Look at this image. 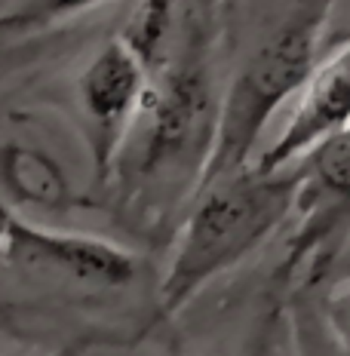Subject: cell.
<instances>
[{
    "mask_svg": "<svg viewBox=\"0 0 350 356\" xmlns=\"http://www.w3.org/2000/svg\"><path fill=\"white\" fill-rule=\"evenodd\" d=\"M145 86L148 68L120 37L108 40L80 71L74 92H77L86 151L99 188H108L114 160L136 123Z\"/></svg>",
    "mask_w": 350,
    "mask_h": 356,
    "instance_id": "obj_5",
    "label": "cell"
},
{
    "mask_svg": "<svg viewBox=\"0 0 350 356\" xmlns=\"http://www.w3.org/2000/svg\"><path fill=\"white\" fill-rule=\"evenodd\" d=\"M218 99L209 31L203 19H193L182 43H173L148 71L136 123L108 181V188H117L120 203L136 206L138 197L169 191L188 206L212 151Z\"/></svg>",
    "mask_w": 350,
    "mask_h": 356,
    "instance_id": "obj_1",
    "label": "cell"
},
{
    "mask_svg": "<svg viewBox=\"0 0 350 356\" xmlns=\"http://www.w3.org/2000/svg\"><path fill=\"white\" fill-rule=\"evenodd\" d=\"M43 356H83V344H65L53 353H43Z\"/></svg>",
    "mask_w": 350,
    "mask_h": 356,
    "instance_id": "obj_12",
    "label": "cell"
},
{
    "mask_svg": "<svg viewBox=\"0 0 350 356\" xmlns=\"http://www.w3.org/2000/svg\"><path fill=\"white\" fill-rule=\"evenodd\" d=\"M13 218H16V215H13V209L3 203V200H0V246H3L6 231H10V221H13Z\"/></svg>",
    "mask_w": 350,
    "mask_h": 356,
    "instance_id": "obj_11",
    "label": "cell"
},
{
    "mask_svg": "<svg viewBox=\"0 0 350 356\" xmlns=\"http://www.w3.org/2000/svg\"><path fill=\"white\" fill-rule=\"evenodd\" d=\"M298 184L301 163L280 169L249 163L197 188L163 270L151 325L178 316L212 280L262 249L292 218Z\"/></svg>",
    "mask_w": 350,
    "mask_h": 356,
    "instance_id": "obj_2",
    "label": "cell"
},
{
    "mask_svg": "<svg viewBox=\"0 0 350 356\" xmlns=\"http://www.w3.org/2000/svg\"><path fill=\"white\" fill-rule=\"evenodd\" d=\"M301 184L295 194V227L283 252L280 277L301 273L314 289L319 270L350 234V123L319 142L301 160Z\"/></svg>",
    "mask_w": 350,
    "mask_h": 356,
    "instance_id": "obj_4",
    "label": "cell"
},
{
    "mask_svg": "<svg viewBox=\"0 0 350 356\" xmlns=\"http://www.w3.org/2000/svg\"><path fill=\"white\" fill-rule=\"evenodd\" d=\"M319 292H323L319 307H323L326 329H329L341 356H350V280L326 283L319 286Z\"/></svg>",
    "mask_w": 350,
    "mask_h": 356,
    "instance_id": "obj_9",
    "label": "cell"
},
{
    "mask_svg": "<svg viewBox=\"0 0 350 356\" xmlns=\"http://www.w3.org/2000/svg\"><path fill=\"white\" fill-rule=\"evenodd\" d=\"M338 280H350V234L341 240V246L335 249V255L326 261L323 270H319L314 289L326 286V283H338Z\"/></svg>",
    "mask_w": 350,
    "mask_h": 356,
    "instance_id": "obj_10",
    "label": "cell"
},
{
    "mask_svg": "<svg viewBox=\"0 0 350 356\" xmlns=\"http://www.w3.org/2000/svg\"><path fill=\"white\" fill-rule=\"evenodd\" d=\"M102 0H16L0 13V34H28L49 28L62 19H71L83 10H93Z\"/></svg>",
    "mask_w": 350,
    "mask_h": 356,
    "instance_id": "obj_8",
    "label": "cell"
},
{
    "mask_svg": "<svg viewBox=\"0 0 350 356\" xmlns=\"http://www.w3.org/2000/svg\"><path fill=\"white\" fill-rule=\"evenodd\" d=\"M0 258L43 277L68 280L83 289H126L138 277L141 258L93 234H71L13 218Z\"/></svg>",
    "mask_w": 350,
    "mask_h": 356,
    "instance_id": "obj_6",
    "label": "cell"
},
{
    "mask_svg": "<svg viewBox=\"0 0 350 356\" xmlns=\"http://www.w3.org/2000/svg\"><path fill=\"white\" fill-rule=\"evenodd\" d=\"M350 123V37L338 43L323 62L310 68L308 80L298 89V105L286 129L262 151L258 169H280L298 163L319 142L332 138Z\"/></svg>",
    "mask_w": 350,
    "mask_h": 356,
    "instance_id": "obj_7",
    "label": "cell"
},
{
    "mask_svg": "<svg viewBox=\"0 0 350 356\" xmlns=\"http://www.w3.org/2000/svg\"><path fill=\"white\" fill-rule=\"evenodd\" d=\"M335 0H289L286 13L234 74L218 99L212 151L197 188L249 166L267 120L301 89L317 65L319 40ZM197 194V191H193Z\"/></svg>",
    "mask_w": 350,
    "mask_h": 356,
    "instance_id": "obj_3",
    "label": "cell"
}]
</instances>
